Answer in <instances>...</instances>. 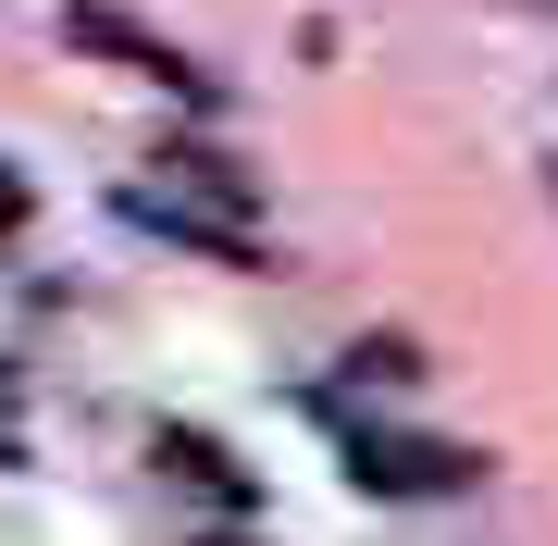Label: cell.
<instances>
[{
  "label": "cell",
  "mask_w": 558,
  "mask_h": 546,
  "mask_svg": "<svg viewBox=\"0 0 558 546\" xmlns=\"http://www.w3.org/2000/svg\"><path fill=\"white\" fill-rule=\"evenodd\" d=\"M348 472H360V485H385V497H459V485H472V447H447V435H398V423H360L348 435Z\"/></svg>",
  "instance_id": "cell-1"
},
{
  "label": "cell",
  "mask_w": 558,
  "mask_h": 546,
  "mask_svg": "<svg viewBox=\"0 0 558 546\" xmlns=\"http://www.w3.org/2000/svg\"><path fill=\"white\" fill-rule=\"evenodd\" d=\"M124 223H149V236H186V248H211V262H248V223L223 211V199H199V174H161V186H124Z\"/></svg>",
  "instance_id": "cell-2"
},
{
  "label": "cell",
  "mask_w": 558,
  "mask_h": 546,
  "mask_svg": "<svg viewBox=\"0 0 558 546\" xmlns=\"http://www.w3.org/2000/svg\"><path fill=\"white\" fill-rule=\"evenodd\" d=\"M62 38H75V50H112V62H137L149 87H186V100H199V62H186V50H161L149 25H124V13H100V0H75V13H62Z\"/></svg>",
  "instance_id": "cell-3"
},
{
  "label": "cell",
  "mask_w": 558,
  "mask_h": 546,
  "mask_svg": "<svg viewBox=\"0 0 558 546\" xmlns=\"http://www.w3.org/2000/svg\"><path fill=\"white\" fill-rule=\"evenodd\" d=\"M149 460H174V472H186V485H211V497H248V472H236V460H223V447H211L199 423H161V447H149Z\"/></svg>",
  "instance_id": "cell-4"
},
{
  "label": "cell",
  "mask_w": 558,
  "mask_h": 546,
  "mask_svg": "<svg viewBox=\"0 0 558 546\" xmlns=\"http://www.w3.org/2000/svg\"><path fill=\"white\" fill-rule=\"evenodd\" d=\"M13 211H25V199H13V186H0V223H13Z\"/></svg>",
  "instance_id": "cell-5"
},
{
  "label": "cell",
  "mask_w": 558,
  "mask_h": 546,
  "mask_svg": "<svg viewBox=\"0 0 558 546\" xmlns=\"http://www.w3.org/2000/svg\"><path fill=\"white\" fill-rule=\"evenodd\" d=\"M211 546H248V534H211Z\"/></svg>",
  "instance_id": "cell-6"
},
{
  "label": "cell",
  "mask_w": 558,
  "mask_h": 546,
  "mask_svg": "<svg viewBox=\"0 0 558 546\" xmlns=\"http://www.w3.org/2000/svg\"><path fill=\"white\" fill-rule=\"evenodd\" d=\"M546 186H558V174H546Z\"/></svg>",
  "instance_id": "cell-7"
}]
</instances>
